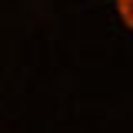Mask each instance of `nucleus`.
Listing matches in <instances>:
<instances>
[{"instance_id": "f257e3e1", "label": "nucleus", "mask_w": 133, "mask_h": 133, "mask_svg": "<svg viewBox=\"0 0 133 133\" xmlns=\"http://www.w3.org/2000/svg\"><path fill=\"white\" fill-rule=\"evenodd\" d=\"M116 10H120V17H123V23L133 30V0H116Z\"/></svg>"}]
</instances>
